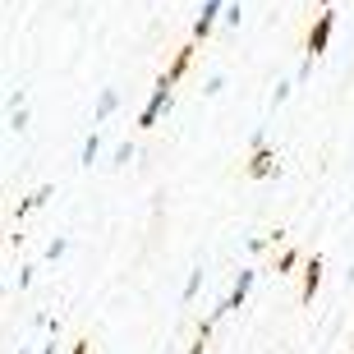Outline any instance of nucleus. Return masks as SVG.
<instances>
[{
	"mask_svg": "<svg viewBox=\"0 0 354 354\" xmlns=\"http://www.w3.org/2000/svg\"><path fill=\"white\" fill-rule=\"evenodd\" d=\"M272 152H267V147H263V152H253V166H249V175H253V180H267V175H272Z\"/></svg>",
	"mask_w": 354,
	"mask_h": 354,
	"instance_id": "423d86ee",
	"label": "nucleus"
},
{
	"mask_svg": "<svg viewBox=\"0 0 354 354\" xmlns=\"http://www.w3.org/2000/svg\"><path fill=\"white\" fill-rule=\"evenodd\" d=\"M345 281H350V286H354V267H350V272H345Z\"/></svg>",
	"mask_w": 354,
	"mask_h": 354,
	"instance_id": "dca6fc26",
	"label": "nucleus"
},
{
	"mask_svg": "<svg viewBox=\"0 0 354 354\" xmlns=\"http://www.w3.org/2000/svg\"><path fill=\"white\" fill-rule=\"evenodd\" d=\"M198 290H203V263H194V272H189V281H184V304L194 299Z\"/></svg>",
	"mask_w": 354,
	"mask_h": 354,
	"instance_id": "6e6552de",
	"label": "nucleus"
},
{
	"mask_svg": "<svg viewBox=\"0 0 354 354\" xmlns=\"http://www.w3.org/2000/svg\"><path fill=\"white\" fill-rule=\"evenodd\" d=\"M65 249H69V239H51V244H46V263H60Z\"/></svg>",
	"mask_w": 354,
	"mask_h": 354,
	"instance_id": "ddd939ff",
	"label": "nucleus"
},
{
	"mask_svg": "<svg viewBox=\"0 0 354 354\" xmlns=\"http://www.w3.org/2000/svg\"><path fill=\"white\" fill-rule=\"evenodd\" d=\"M133 157H138V147H133V143H120V147H115V161H111V166H129Z\"/></svg>",
	"mask_w": 354,
	"mask_h": 354,
	"instance_id": "f8f14e48",
	"label": "nucleus"
},
{
	"mask_svg": "<svg viewBox=\"0 0 354 354\" xmlns=\"http://www.w3.org/2000/svg\"><path fill=\"white\" fill-rule=\"evenodd\" d=\"M97 157H102V133H97V129H92L88 133V138H83V166H92V161H97Z\"/></svg>",
	"mask_w": 354,
	"mask_h": 354,
	"instance_id": "0eeeda50",
	"label": "nucleus"
},
{
	"mask_svg": "<svg viewBox=\"0 0 354 354\" xmlns=\"http://www.w3.org/2000/svg\"><path fill=\"white\" fill-rule=\"evenodd\" d=\"M331 32H336V10H322V14H317V24H313V32H308V55L327 51Z\"/></svg>",
	"mask_w": 354,
	"mask_h": 354,
	"instance_id": "7ed1b4c3",
	"label": "nucleus"
},
{
	"mask_svg": "<svg viewBox=\"0 0 354 354\" xmlns=\"http://www.w3.org/2000/svg\"><path fill=\"white\" fill-rule=\"evenodd\" d=\"M189 60H194V51H189V46H184V51L175 55V65L166 69V79H171V83H180V74H184V69H189Z\"/></svg>",
	"mask_w": 354,
	"mask_h": 354,
	"instance_id": "1a4fd4ad",
	"label": "nucleus"
},
{
	"mask_svg": "<svg viewBox=\"0 0 354 354\" xmlns=\"http://www.w3.org/2000/svg\"><path fill=\"white\" fill-rule=\"evenodd\" d=\"M290 92H295V83H290V79H281V83L272 88V106H286V102H290Z\"/></svg>",
	"mask_w": 354,
	"mask_h": 354,
	"instance_id": "9b49d317",
	"label": "nucleus"
},
{
	"mask_svg": "<svg viewBox=\"0 0 354 354\" xmlns=\"http://www.w3.org/2000/svg\"><path fill=\"white\" fill-rule=\"evenodd\" d=\"M313 60H317V55H304V65H299V74H295V83H304L308 74H313Z\"/></svg>",
	"mask_w": 354,
	"mask_h": 354,
	"instance_id": "2eb2a0df",
	"label": "nucleus"
},
{
	"mask_svg": "<svg viewBox=\"0 0 354 354\" xmlns=\"http://www.w3.org/2000/svg\"><path fill=\"white\" fill-rule=\"evenodd\" d=\"M10 129H14V133H24V129H28V106H24V102L10 106Z\"/></svg>",
	"mask_w": 354,
	"mask_h": 354,
	"instance_id": "9d476101",
	"label": "nucleus"
},
{
	"mask_svg": "<svg viewBox=\"0 0 354 354\" xmlns=\"http://www.w3.org/2000/svg\"><path fill=\"white\" fill-rule=\"evenodd\" d=\"M221 88H225V74H212V79L203 83V97H221Z\"/></svg>",
	"mask_w": 354,
	"mask_h": 354,
	"instance_id": "4468645a",
	"label": "nucleus"
},
{
	"mask_svg": "<svg viewBox=\"0 0 354 354\" xmlns=\"http://www.w3.org/2000/svg\"><path fill=\"white\" fill-rule=\"evenodd\" d=\"M322 5H331V0H322Z\"/></svg>",
	"mask_w": 354,
	"mask_h": 354,
	"instance_id": "f3484780",
	"label": "nucleus"
},
{
	"mask_svg": "<svg viewBox=\"0 0 354 354\" xmlns=\"http://www.w3.org/2000/svg\"><path fill=\"white\" fill-rule=\"evenodd\" d=\"M225 10H230V0H203V10L194 19V37H212V28H216V19H225Z\"/></svg>",
	"mask_w": 354,
	"mask_h": 354,
	"instance_id": "f03ea898",
	"label": "nucleus"
},
{
	"mask_svg": "<svg viewBox=\"0 0 354 354\" xmlns=\"http://www.w3.org/2000/svg\"><path fill=\"white\" fill-rule=\"evenodd\" d=\"M317 286H322V258H308V276H304V299H313L317 295Z\"/></svg>",
	"mask_w": 354,
	"mask_h": 354,
	"instance_id": "39448f33",
	"label": "nucleus"
},
{
	"mask_svg": "<svg viewBox=\"0 0 354 354\" xmlns=\"http://www.w3.org/2000/svg\"><path fill=\"white\" fill-rule=\"evenodd\" d=\"M120 111V92L115 88H102V97H97V124H102V120H111Z\"/></svg>",
	"mask_w": 354,
	"mask_h": 354,
	"instance_id": "20e7f679",
	"label": "nucleus"
},
{
	"mask_svg": "<svg viewBox=\"0 0 354 354\" xmlns=\"http://www.w3.org/2000/svg\"><path fill=\"white\" fill-rule=\"evenodd\" d=\"M171 88H175V83L161 74L157 88H152V97H147V106H143V115H138V124H143V129H152V124H157L161 111H171Z\"/></svg>",
	"mask_w": 354,
	"mask_h": 354,
	"instance_id": "f257e3e1",
	"label": "nucleus"
}]
</instances>
